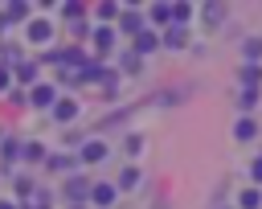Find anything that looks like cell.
Returning <instances> with one entry per match:
<instances>
[{"label":"cell","instance_id":"8","mask_svg":"<svg viewBox=\"0 0 262 209\" xmlns=\"http://www.w3.org/2000/svg\"><path fill=\"white\" fill-rule=\"evenodd\" d=\"M102 160H106V143H102V139H86V143L78 148V164H82V168L102 164Z\"/></svg>","mask_w":262,"mask_h":209},{"label":"cell","instance_id":"1","mask_svg":"<svg viewBox=\"0 0 262 209\" xmlns=\"http://www.w3.org/2000/svg\"><path fill=\"white\" fill-rule=\"evenodd\" d=\"M53 37H57V25H53V20H45V16H33V20L25 25V41H29L33 49H49V45H53Z\"/></svg>","mask_w":262,"mask_h":209},{"label":"cell","instance_id":"23","mask_svg":"<svg viewBox=\"0 0 262 209\" xmlns=\"http://www.w3.org/2000/svg\"><path fill=\"white\" fill-rule=\"evenodd\" d=\"M25 209H53V205H25Z\"/></svg>","mask_w":262,"mask_h":209},{"label":"cell","instance_id":"12","mask_svg":"<svg viewBox=\"0 0 262 209\" xmlns=\"http://www.w3.org/2000/svg\"><path fill=\"white\" fill-rule=\"evenodd\" d=\"M4 16H8V25H29L33 20V8L20 4V0H12V4H4Z\"/></svg>","mask_w":262,"mask_h":209},{"label":"cell","instance_id":"15","mask_svg":"<svg viewBox=\"0 0 262 209\" xmlns=\"http://www.w3.org/2000/svg\"><path fill=\"white\" fill-rule=\"evenodd\" d=\"M12 90H16V78H12V66H4V61H0V98H8Z\"/></svg>","mask_w":262,"mask_h":209},{"label":"cell","instance_id":"24","mask_svg":"<svg viewBox=\"0 0 262 209\" xmlns=\"http://www.w3.org/2000/svg\"><path fill=\"white\" fill-rule=\"evenodd\" d=\"M4 135H8V131H4V127H0V143H4Z\"/></svg>","mask_w":262,"mask_h":209},{"label":"cell","instance_id":"7","mask_svg":"<svg viewBox=\"0 0 262 209\" xmlns=\"http://www.w3.org/2000/svg\"><path fill=\"white\" fill-rule=\"evenodd\" d=\"M49 119H53V123H61V127H66V123H74V119H78V98H70V94H61V98L53 102V111H49Z\"/></svg>","mask_w":262,"mask_h":209},{"label":"cell","instance_id":"2","mask_svg":"<svg viewBox=\"0 0 262 209\" xmlns=\"http://www.w3.org/2000/svg\"><path fill=\"white\" fill-rule=\"evenodd\" d=\"M57 98H61V86H57V82H37V86L29 90V107H33V111H53Z\"/></svg>","mask_w":262,"mask_h":209},{"label":"cell","instance_id":"11","mask_svg":"<svg viewBox=\"0 0 262 209\" xmlns=\"http://www.w3.org/2000/svg\"><path fill=\"white\" fill-rule=\"evenodd\" d=\"M115 184H90V205L94 209H111V201H115Z\"/></svg>","mask_w":262,"mask_h":209},{"label":"cell","instance_id":"13","mask_svg":"<svg viewBox=\"0 0 262 209\" xmlns=\"http://www.w3.org/2000/svg\"><path fill=\"white\" fill-rule=\"evenodd\" d=\"M119 29H123V33H135V37H139V33H143V16H139L135 8H127V12H119Z\"/></svg>","mask_w":262,"mask_h":209},{"label":"cell","instance_id":"17","mask_svg":"<svg viewBox=\"0 0 262 209\" xmlns=\"http://www.w3.org/2000/svg\"><path fill=\"white\" fill-rule=\"evenodd\" d=\"M143 70V61H139V53L131 49V53H123V74H139Z\"/></svg>","mask_w":262,"mask_h":209},{"label":"cell","instance_id":"9","mask_svg":"<svg viewBox=\"0 0 262 209\" xmlns=\"http://www.w3.org/2000/svg\"><path fill=\"white\" fill-rule=\"evenodd\" d=\"M45 160H49V148H45L41 139H25V148H20V164L37 168V164H45Z\"/></svg>","mask_w":262,"mask_h":209},{"label":"cell","instance_id":"18","mask_svg":"<svg viewBox=\"0 0 262 209\" xmlns=\"http://www.w3.org/2000/svg\"><path fill=\"white\" fill-rule=\"evenodd\" d=\"M147 16H151L156 25H168V16H172V8H164V4H151V8H147Z\"/></svg>","mask_w":262,"mask_h":209},{"label":"cell","instance_id":"22","mask_svg":"<svg viewBox=\"0 0 262 209\" xmlns=\"http://www.w3.org/2000/svg\"><path fill=\"white\" fill-rule=\"evenodd\" d=\"M0 209H25V205H20L16 197H0Z\"/></svg>","mask_w":262,"mask_h":209},{"label":"cell","instance_id":"21","mask_svg":"<svg viewBox=\"0 0 262 209\" xmlns=\"http://www.w3.org/2000/svg\"><path fill=\"white\" fill-rule=\"evenodd\" d=\"M168 45H172V49H176V45H184V33H180V29H172V33H168Z\"/></svg>","mask_w":262,"mask_h":209},{"label":"cell","instance_id":"5","mask_svg":"<svg viewBox=\"0 0 262 209\" xmlns=\"http://www.w3.org/2000/svg\"><path fill=\"white\" fill-rule=\"evenodd\" d=\"M12 78H16V86H20V90H25V86L33 90V86L41 82V61H37V57H25V61H16V66H12Z\"/></svg>","mask_w":262,"mask_h":209},{"label":"cell","instance_id":"20","mask_svg":"<svg viewBox=\"0 0 262 209\" xmlns=\"http://www.w3.org/2000/svg\"><path fill=\"white\" fill-rule=\"evenodd\" d=\"M139 148H143L139 135H127V139H123V152H127V156H139Z\"/></svg>","mask_w":262,"mask_h":209},{"label":"cell","instance_id":"14","mask_svg":"<svg viewBox=\"0 0 262 209\" xmlns=\"http://www.w3.org/2000/svg\"><path fill=\"white\" fill-rule=\"evenodd\" d=\"M135 184H139V168H135V164H127V168L119 172V180H115V189H119V193H131Z\"/></svg>","mask_w":262,"mask_h":209},{"label":"cell","instance_id":"6","mask_svg":"<svg viewBox=\"0 0 262 209\" xmlns=\"http://www.w3.org/2000/svg\"><path fill=\"white\" fill-rule=\"evenodd\" d=\"M37 189H41V184L33 180V172H16V176H12V197H16L20 205H33V201H37Z\"/></svg>","mask_w":262,"mask_h":209},{"label":"cell","instance_id":"10","mask_svg":"<svg viewBox=\"0 0 262 209\" xmlns=\"http://www.w3.org/2000/svg\"><path fill=\"white\" fill-rule=\"evenodd\" d=\"M90 45L98 49V57H106V53L115 49V29H111V25H94V33H90Z\"/></svg>","mask_w":262,"mask_h":209},{"label":"cell","instance_id":"3","mask_svg":"<svg viewBox=\"0 0 262 209\" xmlns=\"http://www.w3.org/2000/svg\"><path fill=\"white\" fill-rule=\"evenodd\" d=\"M49 176H74L82 164H78V152H49V160L41 164Z\"/></svg>","mask_w":262,"mask_h":209},{"label":"cell","instance_id":"19","mask_svg":"<svg viewBox=\"0 0 262 209\" xmlns=\"http://www.w3.org/2000/svg\"><path fill=\"white\" fill-rule=\"evenodd\" d=\"M119 12L123 8H115V4H98V20L106 25V20H119Z\"/></svg>","mask_w":262,"mask_h":209},{"label":"cell","instance_id":"4","mask_svg":"<svg viewBox=\"0 0 262 209\" xmlns=\"http://www.w3.org/2000/svg\"><path fill=\"white\" fill-rule=\"evenodd\" d=\"M61 197H66L70 205H82V201H90V180H86L82 172L66 176V180H61Z\"/></svg>","mask_w":262,"mask_h":209},{"label":"cell","instance_id":"16","mask_svg":"<svg viewBox=\"0 0 262 209\" xmlns=\"http://www.w3.org/2000/svg\"><path fill=\"white\" fill-rule=\"evenodd\" d=\"M156 45H160V41H156V33H139V37H135V53H151Z\"/></svg>","mask_w":262,"mask_h":209}]
</instances>
